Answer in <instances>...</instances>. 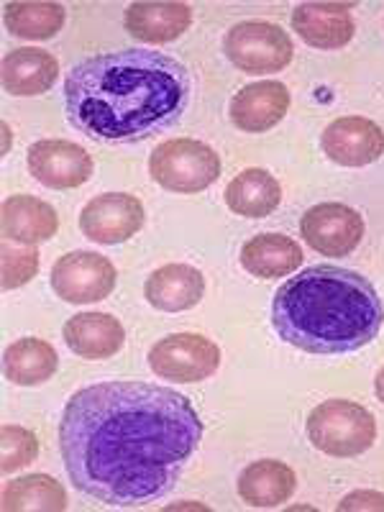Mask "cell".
<instances>
[{
	"mask_svg": "<svg viewBox=\"0 0 384 512\" xmlns=\"http://www.w3.org/2000/svg\"><path fill=\"white\" fill-rule=\"evenodd\" d=\"M338 510H384V495L372 492V489H356V492H351V495L338 502Z\"/></svg>",
	"mask_w": 384,
	"mask_h": 512,
	"instance_id": "obj_28",
	"label": "cell"
},
{
	"mask_svg": "<svg viewBox=\"0 0 384 512\" xmlns=\"http://www.w3.org/2000/svg\"><path fill=\"white\" fill-rule=\"evenodd\" d=\"M26 162L31 175L52 190H72L85 185L95 169L93 157L85 146L64 139H41L31 144Z\"/></svg>",
	"mask_w": 384,
	"mask_h": 512,
	"instance_id": "obj_11",
	"label": "cell"
},
{
	"mask_svg": "<svg viewBox=\"0 0 384 512\" xmlns=\"http://www.w3.org/2000/svg\"><path fill=\"white\" fill-rule=\"evenodd\" d=\"M59 75V62L52 52L36 47L13 49L3 57L0 77L6 93L18 98H31V95H44L52 90Z\"/></svg>",
	"mask_w": 384,
	"mask_h": 512,
	"instance_id": "obj_19",
	"label": "cell"
},
{
	"mask_svg": "<svg viewBox=\"0 0 384 512\" xmlns=\"http://www.w3.org/2000/svg\"><path fill=\"white\" fill-rule=\"evenodd\" d=\"M64 11L62 3H47V0H18V3H8L3 11V21L6 29L18 39L41 41L52 39L62 31Z\"/></svg>",
	"mask_w": 384,
	"mask_h": 512,
	"instance_id": "obj_24",
	"label": "cell"
},
{
	"mask_svg": "<svg viewBox=\"0 0 384 512\" xmlns=\"http://www.w3.org/2000/svg\"><path fill=\"white\" fill-rule=\"evenodd\" d=\"M182 62L152 49H123L82 59L67 72L64 105L80 134L134 144L175 126L190 103Z\"/></svg>",
	"mask_w": 384,
	"mask_h": 512,
	"instance_id": "obj_2",
	"label": "cell"
},
{
	"mask_svg": "<svg viewBox=\"0 0 384 512\" xmlns=\"http://www.w3.org/2000/svg\"><path fill=\"white\" fill-rule=\"evenodd\" d=\"M200 438L203 420L192 402L149 382L82 387L59 420L72 484L111 507H141L167 495Z\"/></svg>",
	"mask_w": 384,
	"mask_h": 512,
	"instance_id": "obj_1",
	"label": "cell"
},
{
	"mask_svg": "<svg viewBox=\"0 0 384 512\" xmlns=\"http://www.w3.org/2000/svg\"><path fill=\"white\" fill-rule=\"evenodd\" d=\"M0 228H3V241L36 246L57 236L59 216L47 200L34 198V195H13L3 200Z\"/></svg>",
	"mask_w": 384,
	"mask_h": 512,
	"instance_id": "obj_17",
	"label": "cell"
},
{
	"mask_svg": "<svg viewBox=\"0 0 384 512\" xmlns=\"http://www.w3.org/2000/svg\"><path fill=\"white\" fill-rule=\"evenodd\" d=\"M290 111V90L280 80L251 82L246 88L233 95L231 100V121L244 134H264Z\"/></svg>",
	"mask_w": 384,
	"mask_h": 512,
	"instance_id": "obj_13",
	"label": "cell"
},
{
	"mask_svg": "<svg viewBox=\"0 0 384 512\" xmlns=\"http://www.w3.org/2000/svg\"><path fill=\"white\" fill-rule=\"evenodd\" d=\"M118 272L108 256L95 251H70L52 267V290L64 303H100L116 290Z\"/></svg>",
	"mask_w": 384,
	"mask_h": 512,
	"instance_id": "obj_8",
	"label": "cell"
},
{
	"mask_svg": "<svg viewBox=\"0 0 384 512\" xmlns=\"http://www.w3.org/2000/svg\"><path fill=\"white\" fill-rule=\"evenodd\" d=\"M0 502L6 512H24V510H49L62 512L67 510V492L57 479L49 474H29V477L13 479L3 484Z\"/></svg>",
	"mask_w": 384,
	"mask_h": 512,
	"instance_id": "obj_25",
	"label": "cell"
},
{
	"mask_svg": "<svg viewBox=\"0 0 384 512\" xmlns=\"http://www.w3.org/2000/svg\"><path fill=\"white\" fill-rule=\"evenodd\" d=\"M297 477L285 461L262 459L251 461L239 474V497L256 510L280 507L295 495Z\"/></svg>",
	"mask_w": 384,
	"mask_h": 512,
	"instance_id": "obj_21",
	"label": "cell"
},
{
	"mask_svg": "<svg viewBox=\"0 0 384 512\" xmlns=\"http://www.w3.org/2000/svg\"><path fill=\"white\" fill-rule=\"evenodd\" d=\"M0 441H3V451H0V472L3 474L24 469L39 454L36 436L29 428H21V425H3Z\"/></svg>",
	"mask_w": 384,
	"mask_h": 512,
	"instance_id": "obj_26",
	"label": "cell"
},
{
	"mask_svg": "<svg viewBox=\"0 0 384 512\" xmlns=\"http://www.w3.org/2000/svg\"><path fill=\"white\" fill-rule=\"evenodd\" d=\"M3 290H16L31 282L39 272V251L36 246L18 249L11 246V241H3Z\"/></svg>",
	"mask_w": 384,
	"mask_h": 512,
	"instance_id": "obj_27",
	"label": "cell"
},
{
	"mask_svg": "<svg viewBox=\"0 0 384 512\" xmlns=\"http://www.w3.org/2000/svg\"><path fill=\"white\" fill-rule=\"evenodd\" d=\"M367 233L364 216L344 203H320L300 218V236L323 256H349Z\"/></svg>",
	"mask_w": 384,
	"mask_h": 512,
	"instance_id": "obj_9",
	"label": "cell"
},
{
	"mask_svg": "<svg viewBox=\"0 0 384 512\" xmlns=\"http://www.w3.org/2000/svg\"><path fill=\"white\" fill-rule=\"evenodd\" d=\"M192 24V8L172 0H141L131 3L123 16V26L144 44H169L180 39Z\"/></svg>",
	"mask_w": 384,
	"mask_h": 512,
	"instance_id": "obj_15",
	"label": "cell"
},
{
	"mask_svg": "<svg viewBox=\"0 0 384 512\" xmlns=\"http://www.w3.org/2000/svg\"><path fill=\"white\" fill-rule=\"evenodd\" d=\"M374 395H377V400L384 405V367L379 369L377 377H374Z\"/></svg>",
	"mask_w": 384,
	"mask_h": 512,
	"instance_id": "obj_29",
	"label": "cell"
},
{
	"mask_svg": "<svg viewBox=\"0 0 384 512\" xmlns=\"http://www.w3.org/2000/svg\"><path fill=\"white\" fill-rule=\"evenodd\" d=\"M59 356L49 341L41 338H18L16 344L3 351V374L8 382L21 387H36L54 377Z\"/></svg>",
	"mask_w": 384,
	"mask_h": 512,
	"instance_id": "obj_23",
	"label": "cell"
},
{
	"mask_svg": "<svg viewBox=\"0 0 384 512\" xmlns=\"http://www.w3.org/2000/svg\"><path fill=\"white\" fill-rule=\"evenodd\" d=\"M292 29L308 47L333 52L354 39L356 24L344 3H300L292 11Z\"/></svg>",
	"mask_w": 384,
	"mask_h": 512,
	"instance_id": "obj_14",
	"label": "cell"
},
{
	"mask_svg": "<svg viewBox=\"0 0 384 512\" xmlns=\"http://www.w3.org/2000/svg\"><path fill=\"white\" fill-rule=\"evenodd\" d=\"M323 154L341 167H367L382 159L384 131L364 116H344L323 131Z\"/></svg>",
	"mask_w": 384,
	"mask_h": 512,
	"instance_id": "obj_12",
	"label": "cell"
},
{
	"mask_svg": "<svg viewBox=\"0 0 384 512\" xmlns=\"http://www.w3.org/2000/svg\"><path fill=\"white\" fill-rule=\"evenodd\" d=\"M205 277L190 264H164L149 274L144 285L146 303L162 313H182L203 300Z\"/></svg>",
	"mask_w": 384,
	"mask_h": 512,
	"instance_id": "obj_18",
	"label": "cell"
},
{
	"mask_svg": "<svg viewBox=\"0 0 384 512\" xmlns=\"http://www.w3.org/2000/svg\"><path fill=\"white\" fill-rule=\"evenodd\" d=\"M282 203V187L267 169L251 167L233 177L226 187V205L244 218H267Z\"/></svg>",
	"mask_w": 384,
	"mask_h": 512,
	"instance_id": "obj_22",
	"label": "cell"
},
{
	"mask_svg": "<svg viewBox=\"0 0 384 512\" xmlns=\"http://www.w3.org/2000/svg\"><path fill=\"white\" fill-rule=\"evenodd\" d=\"M241 267L259 280H282L303 267V249L285 233H259L241 246Z\"/></svg>",
	"mask_w": 384,
	"mask_h": 512,
	"instance_id": "obj_20",
	"label": "cell"
},
{
	"mask_svg": "<svg viewBox=\"0 0 384 512\" xmlns=\"http://www.w3.org/2000/svg\"><path fill=\"white\" fill-rule=\"evenodd\" d=\"M223 52L246 75H272L292 62V39L282 26L269 21H241L223 39Z\"/></svg>",
	"mask_w": 384,
	"mask_h": 512,
	"instance_id": "obj_6",
	"label": "cell"
},
{
	"mask_svg": "<svg viewBox=\"0 0 384 512\" xmlns=\"http://www.w3.org/2000/svg\"><path fill=\"white\" fill-rule=\"evenodd\" d=\"M149 367L169 382H203L221 367V346L200 333H172L149 349Z\"/></svg>",
	"mask_w": 384,
	"mask_h": 512,
	"instance_id": "obj_7",
	"label": "cell"
},
{
	"mask_svg": "<svg viewBox=\"0 0 384 512\" xmlns=\"http://www.w3.org/2000/svg\"><path fill=\"white\" fill-rule=\"evenodd\" d=\"M272 326L285 344L305 354H354L382 331L384 303L364 274L315 264L274 292Z\"/></svg>",
	"mask_w": 384,
	"mask_h": 512,
	"instance_id": "obj_3",
	"label": "cell"
},
{
	"mask_svg": "<svg viewBox=\"0 0 384 512\" xmlns=\"http://www.w3.org/2000/svg\"><path fill=\"white\" fill-rule=\"evenodd\" d=\"M149 175L164 190L192 195L221 177V154L198 139L162 141L149 157Z\"/></svg>",
	"mask_w": 384,
	"mask_h": 512,
	"instance_id": "obj_5",
	"label": "cell"
},
{
	"mask_svg": "<svg viewBox=\"0 0 384 512\" xmlns=\"http://www.w3.org/2000/svg\"><path fill=\"white\" fill-rule=\"evenodd\" d=\"M64 344L80 359H111L126 344V328L111 313H77L62 328Z\"/></svg>",
	"mask_w": 384,
	"mask_h": 512,
	"instance_id": "obj_16",
	"label": "cell"
},
{
	"mask_svg": "<svg viewBox=\"0 0 384 512\" xmlns=\"http://www.w3.org/2000/svg\"><path fill=\"white\" fill-rule=\"evenodd\" d=\"M146 221L144 205L128 192H105L90 200L80 213V231L95 244L116 246L134 239Z\"/></svg>",
	"mask_w": 384,
	"mask_h": 512,
	"instance_id": "obj_10",
	"label": "cell"
},
{
	"mask_svg": "<svg viewBox=\"0 0 384 512\" xmlns=\"http://www.w3.org/2000/svg\"><path fill=\"white\" fill-rule=\"evenodd\" d=\"M308 441L336 459H354L377 441V420L364 405L351 400H326L308 415Z\"/></svg>",
	"mask_w": 384,
	"mask_h": 512,
	"instance_id": "obj_4",
	"label": "cell"
}]
</instances>
